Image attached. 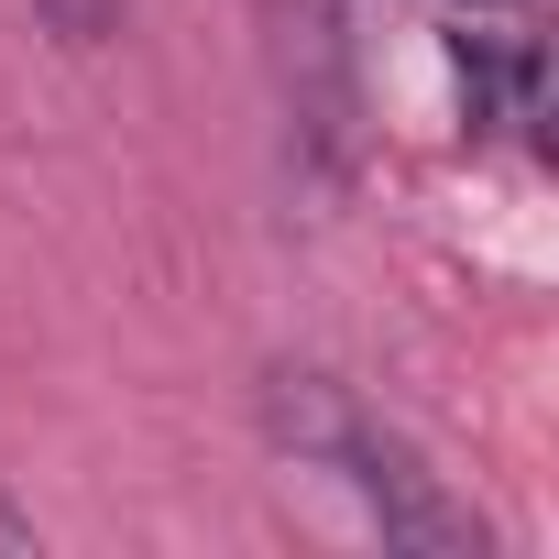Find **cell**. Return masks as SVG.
I'll return each mask as SVG.
<instances>
[{"label": "cell", "instance_id": "6da1fadb", "mask_svg": "<svg viewBox=\"0 0 559 559\" xmlns=\"http://www.w3.org/2000/svg\"><path fill=\"white\" fill-rule=\"evenodd\" d=\"M263 417H274V439H286V450H308V461H330L352 493H362V515L384 526V548H428V559H483L493 548V526L384 428V417H362L330 373H274V395H263Z\"/></svg>", "mask_w": 559, "mask_h": 559}, {"label": "cell", "instance_id": "7a4b0ae2", "mask_svg": "<svg viewBox=\"0 0 559 559\" xmlns=\"http://www.w3.org/2000/svg\"><path fill=\"white\" fill-rule=\"evenodd\" d=\"M461 99H472V132H537V110H548V56H537V34H504V23H461Z\"/></svg>", "mask_w": 559, "mask_h": 559}, {"label": "cell", "instance_id": "3957f363", "mask_svg": "<svg viewBox=\"0 0 559 559\" xmlns=\"http://www.w3.org/2000/svg\"><path fill=\"white\" fill-rule=\"evenodd\" d=\"M23 548H34V515H23L12 493H0V559H23Z\"/></svg>", "mask_w": 559, "mask_h": 559}, {"label": "cell", "instance_id": "277c9868", "mask_svg": "<svg viewBox=\"0 0 559 559\" xmlns=\"http://www.w3.org/2000/svg\"><path fill=\"white\" fill-rule=\"evenodd\" d=\"M461 12H504V0H461Z\"/></svg>", "mask_w": 559, "mask_h": 559}]
</instances>
